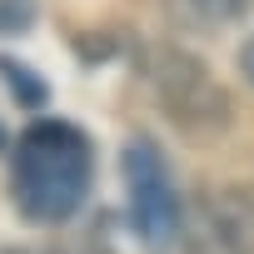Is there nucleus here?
Wrapping results in <instances>:
<instances>
[{
  "mask_svg": "<svg viewBox=\"0 0 254 254\" xmlns=\"http://www.w3.org/2000/svg\"><path fill=\"white\" fill-rule=\"evenodd\" d=\"M95 180L90 135L70 120H40L15 145V180L10 199L30 224H65L80 214Z\"/></svg>",
  "mask_w": 254,
  "mask_h": 254,
  "instance_id": "f257e3e1",
  "label": "nucleus"
},
{
  "mask_svg": "<svg viewBox=\"0 0 254 254\" xmlns=\"http://www.w3.org/2000/svg\"><path fill=\"white\" fill-rule=\"evenodd\" d=\"M120 180H125V214H130L135 239L145 249H170L185 229V204L170 155L150 135H135L120 150Z\"/></svg>",
  "mask_w": 254,
  "mask_h": 254,
  "instance_id": "f03ea898",
  "label": "nucleus"
},
{
  "mask_svg": "<svg viewBox=\"0 0 254 254\" xmlns=\"http://www.w3.org/2000/svg\"><path fill=\"white\" fill-rule=\"evenodd\" d=\"M150 90L160 100V110L180 125L185 135L194 140H209L229 125V95L219 90V80L204 70V60L175 50V45H160L155 60H150Z\"/></svg>",
  "mask_w": 254,
  "mask_h": 254,
  "instance_id": "7ed1b4c3",
  "label": "nucleus"
},
{
  "mask_svg": "<svg viewBox=\"0 0 254 254\" xmlns=\"http://www.w3.org/2000/svg\"><path fill=\"white\" fill-rule=\"evenodd\" d=\"M180 254H254V190H204L185 214Z\"/></svg>",
  "mask_w": 254,
  "mask_h": 254,
  "instance_id": "20e7f679",
  "label": "nucleus"
},
{
  "mask_svg": "<svg viewBox=\"0 0 254 254\" xmlns=\"http://www.w3.org/2000/svg\"><path fill=\"white\" fill-rule=\"evenodd\" d=\"M160 5H165L170 25L194 30V35H209V30H219V25L244 15V0H160Z\"/></svg>",
  "mask_w": 254,
  "mask_h": 254,
  "instance_id": "39448f33",
  "label": "nucleus"
},
{
  "mask_svg": "<svg viewBox=\"0 0 254 254\" xmlns=\"http://www.w3.org/2000/svg\"><path fill=\"white\" fill-rule=\"evenodd\" d=\"M0 80H5V90L20 100V105H30V110H40L45 100H50V85L30 70V65H20V60H10V55H0Z\"/></svg>",
  "mask_w": 254,
  "mask_h": 254,
  "instance_id": "423d86ee",
  "label": "nucleus"
},
{
  "mask_svg": "<svg viewBox=\"0 0 254 254\" xmlns=\"http://www.w3.org/2000/svg\"><path fill=\"white\" fill-rule=\"evenodd\" d=\"M40 0H0V35H25L35 25Z\"/></svg>",
  "mask_w": 254,
  "mask_h": 254,
  "instance_id": "0eeeda50",
  "label": "nucleus"
},
{
  "mask_svg": "<svg viewBox=\"0 0 254 254\" xmlns=\"http://www.w3.org/2000/svg\"><path fill=\"white\" fill-rule=\"evenodd\" d=\"M239 70H244V80L254 85V35H249V40L239 45Z\"/></svg>",
  "mask_w": 254,
  "mask_h": 254,
  "instance_id": "6e6552de",
  "label": "nucleus"
},
{
  "mask_svg": "<svg viewBox=\"0 0 254 254\" xmlns=\"http://www.w3.org/2000/svg\"><path fill=\"white\" fill-rule=\"evenodd\" d=\"M5 140H10V135H5V125H0V150H5Z\"/></svg>",
  "mask_w": 254,
  "mask_h": 254,
  "instance_id": "1a4fd4ad",
  "label": "nucleus"
}]
</instances>
